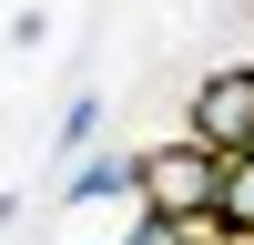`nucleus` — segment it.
I'll return each instance as SVG.
<instances>
[{"label": "nucleus", "instance_id": "f257e3e1", "mask_svg": "<svg viewBox=\"0 0 254 245\" xmlns=\"http://www.w3.org/2000/svg\"><path fill=\"white\" fill-rule=\"evenodd\" d=\"M214 204H224V153H214V143H193V133L142 143V215L193 225V215H214Z\"/></svg>", "mask_w": 254, "mask_h": 245}, {"label": "nucleus", "instance_id": "f03ea898", "mask_svg": "<svg viewBox=\"0 0 254 245\" xmlns=\"http://www.w3.org/2000/svg\"><path fill=\"white\" fill-rule=\"evenodd\" d=\"M183 133L214 143V153H254V61H224V72L193 82V122Z\"/></svg>", "mask_w": 254, "mask_h": 245}, {"label": "nucleus", "instance_id": "7ed1b4c3", "mask_svg": "<svg viewBox=\"0 0 254 245\" xmlns=\"http://www.w3.org/2000/svg\"><path fill=\"white\" fill-rule=\"evenodd\" d=\"M71 204H112V194H132L142 204V153H102V163H71V184H61Z\"/></svg>", "mask_w": 254, "mask_h": 245}, {"label": "nucleus", "instance_id": "20e7f679", "mask_svg": "<svg viewBox=\"0 0 254 245\" xmlns=\"http://www.w3.org/2000/svg\"><path fill=\"white\" fill-rule=\"evenodd\" d=\"M234 235H254V153H224V204H214Z\"/></svg>", "mask_w": 254, "mask_h": 245}, {"label": "nucleus", "instance_id": "39448f33", "mask_svg": "<svg viewBox=\"0 0 254 245\" xmlns=\"http://www.w3.org/2000/svg\"><path fill=\"white\" fill-rule=\"evenodd\" d=\"M92 122H102V102H92V92H81V102H71V113H61V153H71V143H92Z\"/></svg>", "mask_w": 254, "mask_h": 245}, {"label": "nucleus", "instance_id": "423d86ee", "mask_svg": "<svg viewBox=\"0 0 254 245\" xmlns=\"http://www.w3.org/2000/svg\"><path fill=\"white\" fill-rule=\"evenodd\" d=\"M224 245H254V235H224Z\"/></svg>", "mask_w": 254, "mask_h": 245}]
</instances>
